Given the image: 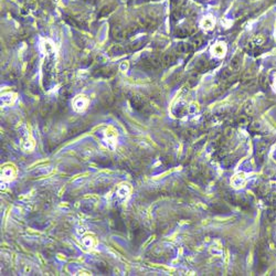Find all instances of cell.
<instances>
[{
	"label": "cell",
	"instance_id": "obj_1",
	"mask_svg": "<svg viewBox=\"0 0 276 276\" xmlns=\"http://www.w3.org/2000/svg\"><path fill=\"white\" fill-rule=\"evenodd\" d=\"M225 52V46L223 43H218L212 48V53L216 56H222Z\"/></svg>",
	"mask_w": 276,
	"mask_h": 276
},
{
	"label": "cell",
	"instance_id": "obj_2",
	"mask_svg": "<svg viewBox=\"0 0 276 276\" xmlns=\"http://www.w3.org/2000/svg\"><path fill=\"white\" fill-rule=\"evenodd\" d=\"M86 105H87V101L85 100V98H83V97L76 98L75 102H74V108L76 111H83L86 107Z\"/></svg>",
	"mask_w": 276,
	"mask_h": 276
},
{
	"label": "cell",
	"instance_id": "obj_3",
	"mask_svg": "<svg viewBox=\"0 0 276 276\" xmlns=\"http://www.w3.org/2000/svg\"><path fill=\"white\" fill-rule=\"evenodd\" d=\"M13 176H15V173H13V168L11 167H5L2 170V177L3 179L6 180H10L13 178Z\"/></svg>",
	"mask_w": 276,
	"mask_h": 276
},
{
	"label": "cell",
	"instance_id": "obj_4",
	"mask_svg": "<svg viewBox=\"0 0 276 276\" xmlns=\"http://www.w3.org/2000/svg\"><path fill=\"white\" fill-rule=\"evenodd\" d=\"M201 26H202L204 29H211V28L214 26V21H213L212 18L208 17V18H206V19H203V20H202V22H201Z\"/></svg>",
	"mask_w": 276,
	"mask_h": 276
},
{
	"label": "cell",
	"instance_id": "obj_5",
	"mask_svg": "<svg viewBox=\"0 0 276 276\" xmlns=\"http://www.w3.org/2000/svg\"><path fill=\"white\" fill-rule=\"evenodd\" d=\"M113 10H114V6H105L101 9L98 15H100V17H106V15H108Z\"/></svg>",
	"mask_w": 276,
	"mask_h": 276
},
{
	"label": "cell",
	"instance_id": "obj_6",
	"mask_svg": "<svg viewBox=\"0 0 276 276\" xmlns=\"http://www.w3.org/2000/svg\"><path fill=\"white\" fill-rule=\"evenodd\" d=\"M255 42H256V44H262V43L264 42V38L261 36H258L255 38Z\"/></svg>",
	"mask_w": 276,
	"mask_h": 276
}]
</instances>
